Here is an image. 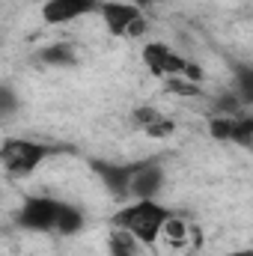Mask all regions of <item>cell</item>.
<instances>
[{
	"label": "cell",
	"mask_w": 253,
	"mask_h": 256,
	"mask_svg": "<svg viewBox=\"0 0 253 256\" xmlns=\"http://www.w3.org/2000/svg\"><path fill=\"white\" fill-rule=\"evenodd\" d=\"M84 226H86V214H84V208L63 200V208H60V218H57V230H54V232L63 236V238H68V236H78Z\"/></svg>",
	"instance_id": "obj_11"
},
{
	"label": "cell",
	"mask_w": 253,
	"mask_h": 256,
	"mask_svg": "<svg viewBox=\"0 0 253 256\" xmlns=\"http://www.w3.org/2000/svg\"><path fill=\"white\" fill-rule=\"evenodd\" d=\"M164 185H167L164 158H158V155L140 158L137 167H134L131 185H128V200H158L161 191H164Z\"/></svg>",
	"instance_id": "obj_6"
},
{
	"label": "cell",
	"mask_w": 253,
	"mask_h": 256,
	"mask_svg": "<svg viewBox=\"0 0 253 256\" xmlns=\"http://www.w3.org/2000/svg\"><path fill=\"white\" fill-rule=\"evenodd\" d=\"M164 86L170 96H179V98H196L202 96V86L194 84V80H185V78H164Z\"/></svg>",
	"instance_id": "obj_15"
},
{
	"label": "cell",
	"mask_w": 253,
	"mask_h": 256,
	"mask_svg": "<svg viewBox=\"0 0 253 256\" xmlns=\"http://www.w3.org/2000/svg\"><path fill=\"white\" fill-rule=\"evenodd\" d=\"M167 114L164 110H158L155 104H137L134 110H131V126L140 128V131H146V128H152L158 120H164Z\"/></svg>",
	"instance_id": "obj_14"
},
{
	"label": "cell",
	"mask_w": 253,
	"mask_h": 256,
	"mask_svg": "<svg viewBox=\"0 0 253 256\" xmlns=\"http://www.w3.org/2000/svg\"><path fill=\"white\" fill-rule=\"evenodd\" d=\"M173 214L176 212L161 200H128L110 214V224L114 230L134 236L143 248H152L158 244V238H164V226Z\"/></svg>",
	"instance_id": "obj_1"
},
{
	"label": "cell",
	"mask_w": 253,
	"mask_h": 256,
	"mask_svg": "<svg viewBox=\"0 0 253 256\" xmlns=\"http://www.w3.org/2000/svg\"><path fill=\"white\" fill-rule=\"evenodd\" d=\"M108 256H143V244L122 230H114L108 236Z\"/></svg>",
	"instance_id": "obj_12"
},
{
	"label": "cell",
	"mask_w": 253,
	"mask_h": 256,
	"mask_svg": "<svg viewBox=\"0 0 253 256\" xmlns=\"http://www.w3.org/2000/svg\"><path fill=\"white\" fill-rule=\"evenodd\" d=\"M36 60L51 68H68V66H78V51L72 42H54V45H45L36 54Z\"/></svg>",
	"instance_id": "obj_10"
},
{
	"label": "cell",
	"mask_w": 253,
	"mask_h": 256,
	"mask_svg": "<svg viewBox=\"0 0 253 256\" xmlns=\"http://www.w3.org/2000/svg\"><path fill=\"white\" fill-rule=\"evenodd\" d=\"M232 90H236V96L250 108L253 104V66L250 63H238L232 68Z\"/></svg>",
	"instance_id": "obj_13"
},
{
	"label": "cell",
	"mask_w": 253,
	"mask_h": 256,
	"mask_svg": "<svg viewBox=\"0 0 253 256\" xmlns=\"http://www.w3.org/2000/svg\"><path fill=\"white\" fill-rule=\"evenodd\" d=\"M90 167H92V173L98 176V182L108 188V194L114 196V200H120V202H128V185H131V176H134V167H137V161H126V164H120V161H90Z\"/></svg>",
	"instance_id": "obj_9"
},
{
	"label": "cell",
	"mask_w": 253,
	"mask_h": 256,
	"mask_svg": "<svg viewBox=\"0 0 253 256\" xmlns=\"http://www.w3.org/2000/svg\"><path fill=\"white\" fill-rule=\"evenodd\" d=\"M128 3H134V6H140V9L146 12V9H149V6H155L158 0H128Z\"/></svg>",
	"instance_id": "obj_18"
},
{
	"label": "cell",
	"mask_w": 253,
	"mask_h": 256,
	"mask_svg": "<svg viewBox=\"0 0 253 256\" xmlns=\"http://www.w3.org/2000/svg\"><path fill=\"white\" fill-rule=\"evenodd\" d=\"M158 3H164V0H158Z\"/></svg>",
	"instance_id": "obj_20"
},
{
	"label": "cell",
	"mask_w": 253,
	"mask_h": 256,
	"mask_svg": "<svg viewBox=\"0 0 253 256\" xmlns=\"http://www.w3.org/2000/svg\"><path fill=\"white\" fill-rule=\"evenodd\" d=\"M220 256H253L250 248H242V250H230V254H220Z\"/></svg>",
	"instance_id": "obj_19"
},
{
	"label": "cell",
	"mask_w": 253,
	"mask_h": 256,
	"mask_svg": "<svg viewBox=\"0 0 253 256\" xmlns=\"http://www.w3.org/2000/svg\"><path fill=\"white\" fill-rule=\"evenodd\" d=\"M143 134H146V137H152V140H167V137H173V134H176V122H173L170 116H164V120H158L152 128H146Z\"/></svg>",
	"instance_id": "obj_17"
},
{
	"label": "cell",
	"mask_w": 253,
	"mask_h": 256,
	"mask_svg": "<svg viewBox=\"0 0 253 256\" xmlns=\"http://www.w3.org/2000/svg\"><path fill=\"white\" fill-rule=\"evenodd\" d=\"M208 137L218 143H230L238 149L253 146V116L236 114V116H212L208 120Z\"/></svg>",
	"instance_id": "obj_7"
},
{
	"label": "cell",
	"mask_w": 253,
	"mask_h": 256,
	"mask_svg": "<svg viewBox=\"0 0 253 256\" xmlns=\"http://www.w3.org/2000/svg\"><path fill=\"white\" fill-rule=\"evenodd\" d=\"M140 60L146 66V72L152 78H185L200 84L202 80V68L196 63H190L188 57H182L179 51H173L167 42H146L140 51Z\"/></svg>",
	"instance_id": "obj_3"
},
{
	"label": "cell",
	"mask_w": 253,
	"mask_h": 256,
	"mask_svg": "<svg viewBox=\"0 0 253 256\" xmlns=\"http://www.w3.org/2000/svg\"><path fill=\"white\" fill-rule=\"evenodd\" d=\"M98 15H102L108 33L116 39H140L149 27L146 12L134 3H126V0H102Z\"/></svg>",
	"instance_id": "obj_5"
},
{
	"label": "cell",
	"mask_w": 253,
	"mask_h": 256,
	"mask_svg": "<svg viewBox=\"0 0 253 256\" xmlns=\"http://www.w3.org/2000/svg\"><path fill=\"white\" fill-rule=\"evenodd\" d=\"M60 149L42 140H30V137H6L0 143V167L15 176V179H27L33 176L51 155H57Z\"/></svg>",
	"instance_id": "obj_2"
},
{
	"label": "cell",
	"mask_w": 253,
	"mask_h": 256,
	"mask_svg": "<svg viewBox=\"0 0 253 256\" xmlns=\"http://www.w3.org/2000/svg\"><path fill=\"white\" fill-rule=\"evenodd\" d=\"M18 108H21L18 92H15L9 84H0V122H6L9 116H15V114H18Z\"/></svg>",
	"instance_id": "obj_16"
},
{
	"label": "cell",
	"mask_w": 253,
	"mask_h": 256,
	"mask_svg": "<svg viewBox=\"0 0 253 256\" xmlns=\"http://www.w3.org/2000/svg\"><path fill=\"white\" fill-rule=\"evenodd\" d=\"M102 0H45L42 3V21L48 27H66L86 15H98Z\"/></svg>",
	"instance_id": "obj_8"
},
{
	"label": "cell",
	"mask_w": 253,
	"mask_h": 256,
	"mask_svg": "<svg viewBox=\"0 0 253 256\" xmlns=\"http://www.w3.org/2000/svg\"><path fill=\"white\" fill-rule=\"evenodd\" d=\"M60 208H63V200L42 196V194L24 196V202H21L18 212H15V226L24 230V232H39V236L54 232V230H57Z\"/></svg>",
	"instance_id": "obj_4"
}]
</instances>
